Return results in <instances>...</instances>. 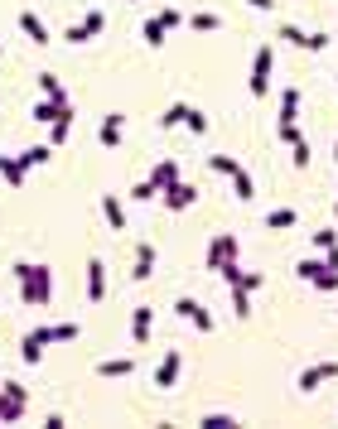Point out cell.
I'll return each mask as SVG.
<instances>
[{"label": "cell", "mask_w": 338, "mask_h": 429, "mask_svg": "<svg viewBox=\"0 0 338 429\" xmlns=\"http://www.w3.org/2000/svg\"><path fill=\"white\" fill-rule=\"evenodd\" d=\"M15 275H20V299H25V309H44V304L54 299V270H49V266L20 261Z\"/></svg>", "instance_id": "1"}, {"label": "cell", "mask_w": 338, "mask_h": 429, "mask_svg": "<svg viewBox=\"0 0 338 429\" xmlns=\"http://www.w3.org/2000/svg\"><path fill=\"white\" fill-rule=\"evenodd\" d=\"M271 68H276V54H271V44H261L256 58H252V97L256 102L271 92Z\"/></svg>", "instance_id": "2"}, {"label": "cell", "mask_w": 338, "mask_h": 429, "mask_svg": "<svg viewBox=\"0 0 338 429\" xmlns=\"http://www.w3.org/2000/svg\"><path fill=\"white\" fill-rule=\"evenodd\" d=\"M160 203H165L169 213H184V208H194V203H198V184H184V179H174V184L160 193Z\"/></svg>", "instance_id": "3"}, {"label": "cell", "mask_w": 338, "mask_h": 429, "mask_svg": "<svg viewBox=\"0 0 338 429\" xmlns=\"http://www.w3.org/2000/svg\"><path fill=\"white\" fill-rule=\"evenodd\" d=\"M49 343H54V328H29L25 338H20V357H25L29 367H39V357H44Z\"/></svg>", "instance_id": "4"}, {"label": "cell", "mask_w": 338, "mask_h": 429, "mask_svg": "<svg viewBox=\"0 0 338 429\" xmlns=\"http://www.w3.org/2000/svg\"><path fill=\"white\" fill-rule=\"evenodd\" d=\"M174 314H179V319H189L198 328V333H213V314H208V309H203V304H198L194 295H184L179 299V304H174Z\"/></svg>", "instance_id": "5"}, {"label": "cell", "mask_w": 338, "mask_h": 429, "mask_svg": "<svg viewBox=\"0 0 338 429\" xmlns=\"http://www.w3.org/2000/svg\"><path fill=\"white\" fill-rule=\"evenodd\" d=\"M227 261H237V237H232V232H218L213 246H208V270H223Z\"/></svg>", "instance_id": "6"}, {"label": "cell", "mask_w": 338, "mask_h": 429, "mask_svg": "<svg viewBox=\"0 0 338 429\" xmlns=\"http://www.w3.org/2000/svg\"><path fill=\"white\" fill-rule=\"evenodd\" d=\"M179 372H184V357H179V352H165V357H160V367H155V391L179 386Z\"/></svg>", "instance_id": "7"}, {"label": "cell", "mask_w": 338, "mask_h": 429, "mask_svg": "<svg viewBox=\"0 0 338 429\" xmlns=\"http://www.w3.org/2000/svg\"><path fill=\"white\" fill-rule=\"evenodd\" d=\"M338 376V362H319V367H305V372L295 376V386L310 396V391H319V381H334Z\"/></svg>", "instance_id": "8"}, {"label": "cell", "mask_w": 338, "mask_h": 429, "mask_svg": "<svg viewBox=\"0 0 338 429\" xmlns=\"http://www.w3.org/2000/svg\"><path fill=\"white\" fill-rule=\"evenodd\" d=\"M87 299H92V304L107 299V261H97V256L87 261Z\"/></svg>", "instance_id": "9"}, {"label": "cell", "mask_w": 338, "mask_h": 429, "mask_svg": "<svg viewBox=\"0 0 338 429\" xmlns=\"http://www.w3.org/2000/svg\"><path fill=\"white\" fill-rule=\"evenodd\" d=\"M150 328H155V309L141 304V309L131 314V338H136V348H150Z\"/></svg>", "instance_id": "10"}, {"label": "cell", "mask_w": 338, "mask_h": 429, "mask_svg": "<svg viewBox=\"0 0 338 429\" xmlns=\"http://www.w3.org/2000/svg\"><path fill=\"white\" fill-rule=\"evenodd\" d=\"M300 102H305V92H300V87H285V92H281V111H276V121H281V126H295V121H300Z\"/></svg>", "instance_id": "11"}, {"label": "cell", "mask_w": 338, "mask_h": 429, "mask_svg": "<svg viewBox=\"0 0 338 429\" xmlns=\"http://www.w3.org/2000/svg\"><path fill=\"white\" fill-rule=\"evenodd\" d=\"M121 135H126V116H121V111L102 116V131H97V140H102L107 150H116V145H121Z\"/></svg>", "instance_id": "12"}, {"label": "cell", "mask_w": 338, "mask_h": 429, "mask_svg": "<svg viewBox=\"0 0 338 429\" xmlns=\"http://www.w3.org/2000/svg\"><path fill=\"white\" fill-rule=\"evenodd\" d=\"M20 29H25V34L34 39V44H39V49H44V44H54V34H49V25H44V20H39L34 10H25V15H20Z\"/></svg>", "instance_id": "13"}, {"label": "cell", "mask_w": 338, "mask_h": 429, "mask_svg": "<svg viewBox=\"0 0 338 429\" xmlns=\"http://www.w3.org/2000/svg\"><path fill=\"white\" fill-rule=\"evenodd\" d=\"M73 121H78V116H73V107H63L58 111V121H49V145H63V140H68V135H73Z\"/></svg>", "instance_id": "14"}, {"label": "cell", "mask_w": 338, "mask_h": 429, "mask_svg": "<svg viewBox=\"0 0 338 429\" xmlns=\"http://www.w3.org/2000/svg\"><path fill=\"white\" fill-rule=\"evenodd\" d=\"M102 217H107V227H112V232H126V208H121V198H116V193H102Z\"/></svg>", "instance_id": "15"}, {"label": "cell", "mask_w": 338, "mask_h": 429, "mask_svg": "<svg viewBox=\"0 0 338 429\" xmlns=\"http://www.w3.org/2000/svg\"><path fill=\"white\" fill-rule=\"evenodd\" d=\"M150 275H155V246L141 242L136 246V270H131V280H150Z\"/></svg>", "instance_id": "16"}, {"label": "cell", "mask_w": 338, "mask_h": 429, "mask_svg": "<svg viewBox=\"0 0 338 429\" xmlns=\"http://www.w3.org/2000/svg\"><path fill=\"white\" fill-rule=\"evenodd\" d=\"M131 372H136V362H131V357H107V362H97V376H107V381L131 376Z\"/></svg>", "instance_id": "17"}, {"label": "cell", "mask_w": 338, "mask_h": 429, "mask_svg": "<svg viewBox=\"0 0 338 429\" xmlns=\"http://www.w3.org/2000/svg\"><path fill=\"white\" fill-rule=\"evenodd\" d=\"M15 160L25 164V169H39V164H49V160H54V145H29V150H20Z\"/></svg>", "instance_id": "18"}, {"label": "cell", "mask_w": 338, "mask_h": 429, "mask_svg": "<svg viewBox=\"0 0 338 429\" xmlns=\"http://www.w3.org/2000/svg\"><path fill=\"white\" fill-rule=\"evenodd\" d=\"M174 179H179V164H174V160H160V164H155V174H150V184L160 188V193H165Z\"/></svg>", "instance_id": "19"}, {"label": "cell", "mask_w": 338, "mask_h": 429, "mask_svg": "<svg viewBox=\"0 0 338 429\" xmlns=\"http://www.w3.org/2000/svg\"><path fill=\"white\" fill-rule=\"evenodd\" d=\"M295 222H300L295 208H276V213H266V227H271V232H290Z\"/></svg>", "instance_id": "20"}, {"label": "cell", "mask_w": 338, "mask_h": 429, "mask_svg": "<svg viewBox=\"0 0 338 429\" xmlns=\"http://www.w3.org/2000/svg\"><path fill=\"white\" fill-rule=\"evenodd\" d=\"M39 92H44L49 102H68V92H63V82H58V73H39Z\"/></svg>", "instance_id": "21"}, {"label": "cell", "mask_w": 338, "mask_h": 429, "mask_svg": "<svg viewBox=\"0 0 338 429\" xmlns=\"http://www.w3.org/2000/svg\"><path fill=\"white\" fill-rule=\"evenodd\" d=\"M68 107V102H49V97H44V102H34V111H29V121H44V126H49V121H58V111Z\"/></svg>", "instance_id": "22"}, {"label": "cell", "mask_w": 338, "mask_h": 429, "mask_svg": "<svg viewBox=\"0 0 338 429\" xmlns=\"http://www.w3.org/2000/svg\"><path fill=\"white\" fill-rule=\"evenodd\" d=\"M189 25H194L198 34H218V29H223V20H218L213 10H198V15H189Z\"/></svg>", "instance_id": "23"}, {"label": "cell", "mask_w": 338, "mask_h": 429, "mask_svg": "<svg viewBox=\"0 0 338 429\" xmlns=\"http://www.w3.org/2000/svg\"><path fill=\"white\" fill-rule=\"evenodd\" d=\"M232 314H237V319H252V290L232 285Z\"/></svg>", "instance_id": "24"}, {"label": "cell", "mask_w": 338, "mask_h": 429, "mask_svg": "<svg viewBox=\"0 0 338 429\" xmlns=\"http://www.w3.org/2000/svg\"><path fill=\"white\" fill-rule=\"evenodd\" d=\"M20 415H25V401H10V396L0 391V425H15Z\"/></svg>", "instance_id": "25"}, {"label": "cell", "mask_w": 338, "mask_h": 429, "mask_svg": "<svg viewBox=\"0 0 338 429\" xmlns=\"http://www.w3.org/2000/svg\"><path fill=\"white\" fill-rule=\"evenodd\" d=\"M0 174H5V184H10V188H20V184H25V179H29V169H25V164H20V160H15V155L5 160V169H0Z\"/></svg>", "instance_id": "26"}, {"label": "cell", "mask_w": 338, "mask_h": 429, "mask_svg": "<svg viewBox=\"0 0 338 429\" xmlns=\"http://www.w3.org/2000/svg\"><path fill=\"white\" fill-rule=\"evenodd\" d=\"M232 188H237V198H242V203H252V198H256V184H252V174H247V169H237V174H232Z\"/></svg>", "instance_id": "27"}, {"label": "cell", "mask_w": 338, "mask_h": 429, "mask_svg": "<svg viewBox=\"0 0 338 429\" xmlns=\"http://www.w3.org/2000/svg\"><path fill=\"white\" fill-rule=\"evenodd\" d=\"M141 39H145V44H150V49H160V44H165V39H169V29L160 25V20H145V29H141Z\"/></svg>", "instance_id": "28"}, {"label": "cell", "mask_w": 338, "mask_h": 429, "mask_svg": "<svg viewBox=\"0 0 338 429\" xmlns=\"http://www.w3.org/2000/svg\"><path fill=\"white\" fill-rule=\"evenodd\" d=\"M310 285H314V290H338V270L334 266H319L310 275Z\"/></svg>", "instance_id": "29"}, {"label": "cell", "mask_w": 338, "mask_h": 429, "mask_svg": "<svg viewBox=\"0 0 338 429\" xmlns=\"http://www.w3.org/2000/svg\"><path fill=\"white\" fill-rule=\"evenodd\" d=\"M184 116H189V102H174V107L160 116V126H165V131H174V126H184Z\"/></svg>", "instance_id": "30"}, {"label": "cell", "mask_w": 338, "mask_h": 429, "mask_svg": "<svg viewBox=\"0 0 338 429\" xmlns=\"http://www.w3.org/2000/svg\"><path fill=\"white\" fill-rule=\"evenodd\" d=\"M78 338H83L78 323H58V328H54V343H78Z\"/></svg>", "instance_id": "31"}, {"label": "cell", "mask_w": 338, "mask_h": 429, "mask_svg": "<svg viewBox=\"0 0 338 429\" xmlns=\"http://www.w3.org/2000/svg\"><path fill=\"white\" fill-rule=\"evenodd\" d=\"M290 150H295V155H290V164H295V169H310V140H295Z\"/></svg>", "instance_id": "32"}, {"label": "cell", "mask_w": 338, "mask_h": 429, "mask_svg": "<svg viewBox=\"0 0 338 429\" xmlns=\"http://www.w3.org/2000/svg\"><path fill=\"white\" fill-rule=\"evenodd\" d=\"M83 25H87V34L97 39V34L107 29V15H102V10H87V15H83Z\"/></svg>", "instance_id": "33"}, {"label": "cell", "mask_w": 338, "mask_h": 429, "mask_svg": "<svg viewBox=\"0 0 338 429\" xmlns=\"http://www.w3.org/2000/svg\"><path fill=\"white\" fill-rule=\"evenodd\" d=\"M131 198H136V203H155V198H160V188L145 179V184H136V188H131Z\"/></svg>", "instance_id": "34"}, {"label": "cell", "mask_w": 338, "mask_h": 429, "mask_svg": "<svg viewBox=\"0 0 338 429\" xmlns=\"http://www.w3.org/2000/svg\"><path fill=\"white\" fill-rule=\"evenodd\" d=\"M218 275H223V285H227V290H232V285H242V275H247V270L237 266V261H227V266L218 270Z\"/></svg>", "instance_id": "35"}, {"label": "cell", "mask_w": 338, "mask_h": 429, "mask_svg": "<svg viewBox=\"0 0 338 429\" xmlns=\"http://www.w3.org/2000/svg\"><path fill=\"white\" fill-rule=\"evenodd\" d=\"M208 164H213V174H237V169H242V164L232 160V155H213Z\"/></svg>", "instance_id": "36"}, {"label": "cell", "mask_w": 338, "mask_h": 429, "mask_svg": "<svg viewBox=\"0 0 338 429\" xmlns=\"http://www.w3.org/2000/svg\"><path fill=\"white\" fill-rule=\"evenodd\" d=\"M232 425H237L232 415H203V420H198V429H232Z\"/></svg>", "instance_id": "37"}, {"label": "cell", "mask_w": 338, "mask_h": 429, "mask_svg": "<svg viewBox=\"0 0 338 429\" xmlns=\"http://www.w3.org/2000/svg\"><path fill=\"white\" fill-rule=\"evenodd\" d=\"M281 39H290L295 49H305V44H310V34H305V29H295V25H281Z\"/></svg>", "instance_id": "38"}, {"label": "cell", "mask_w": 338, "mask_h": 429, "mask_svg": "<svg viewBox=\"0 0 338 429\" xmlns=\"http://www.w3.org/2000/svg\"><path fill=\"white\" fill-rule=\"evenodd\" d=\"M63 39L78 49V44H87V39H92V34H87V25H68V29H63Z\"/></svg>", "instance_id": "39"}, {"label": "cell", "mask_w": 338, "mask_h": 429, "mask_svg": "<svg viewBox=\"0 0 338 429\" xmlns=\"http://www.w3.org/2000/svg\"><path fill=\"white\" fill-rule=\"evenodd\" d=\"M184 126H189V131H194V135H203V131H208V116H203V111H194V107H189V116H184Z\"/></svg>", "instance_id": "40"}, {"label": "cell", "mask_w": 338, "mask_h": 429, "mask_svg": "<svg viewBox=\"0 0 338 429\" xmlns=\"http://www.w3.org/2000/svg\"><path fill=\"white\" fill-rule=\"evenodd\" d=\"M0 391H5V396H10V401H29L25 381H0Z\"/></svg>", "instance_id": "41"}, {"label": "cell", "mask_w": 338, "mask_h": 429, "mask_svg": "<svg viewBox=\"0 0 338 429\" xmlns=\"http://www.w3.org/2000/svg\"><path fill=\"white\" fill-rule=\"evenodd\" d=\"M155 20H160V25H165V29H179V25H184V15H179V10H160Z\"/></svg>", "instance_id": "42"}, {"label": "cell", "mask_w": 338, "mask_h": 429, "mask_svg": "<svg viewBox=\"0 0 338 429\" xmlns=\"http://www.w3.org/2000/svg\"><path fill=\"white\" fill-rule=\"evenodd\" d=\"M338 237H334V227H324V232H314V246H319V251H329V246H334Z\"/></svg>", "instance_id": "43"}, {"label": "cell", "mask_w": 338, "mask_h": 429, "mask_svg": "<svg viewBox=\"0 0 338 429\" xmlns=\"http://www.w3.org/2000/svg\"><path fill=\"white\" fill-rule=\"evenodd\" d=\"M261 285H266V275H256V270H247V275H242V290H252V295H256Z\"/></svg>", "instance_id": "44"}, {"label": "cell", "mask_w": 338, "mask_h": 429, "mask_svg": "<svg viewBox=\"0 0 338 429\" xmlns=\"http://www.w3.org/2000/svg\"><path fill=\"white\" fill-rule=\"evenodd\" d=\"M281 140H285V145H295V140H305V131H300V121H295V126H281Z\"/></svg>", "instance_id": "45"}, {"label": "cell", "mask_w": 338, "mask_h": 429, "mask_svg": "<svg viewBox=\"0 0 338 429\" xmlns=\"http://www.w3.org/2000/svg\"><path fill=\"white\" fill-rule=\"evenodd\" d=\"M305 49H310V54H324V49H329V34H310V44H305Z\"/></svg>", "instance_id": "46"}, {"label": "cell", "mask_w": 338, "mask_h": 429, "mask_svg": "<svg viewBox=\"0 0 338 429\" xmlns=\"http://www.w3.org/2000/svg\"><path fill=\"white\" fill-rule=\"evenodd\" d=\"M324 266H334V270H338V242L329 246V251H324Z\"/></svg>", "instance_id": "47"}, {"label": "cell", "mask_w": 338, "mask_h": 429, "mask_svg": "<svg viewBox=\"0 0 338 429\" xmlns=\"http://www.w3.org/2000/svg\"><path fill=\"white\" fill-rule=\"evenodd\" d=\"M247 5H252V10H271L276 0H247Z\"/></svg>", "instance_id": "48"}, {"label": "cell", "mask_w": 338, "mask_h": 429, "mask_svg": "<svg viewBox=\"0 0 338 429\" xmlns=\"http://www.w3.org/2000/svg\"><path fill=\"white\" fill-rule=\"evenodd\" d=\"M5 160H10V155H0V169H5Z\"/></svg>", "instance_id": "49"}, {"label": "cell", "mask_w": 338, "mask_h": 429, "mask_svg": "<svg viewBox=\"0 0 338 429\" xmlns=\"http://www.w3.org/2000/svg\"><path fill=\"white\" fill-rule=\"evenodd\" d=\"M334 160H338V145H334Z\"/></svg>", "instance_id": "50"}, {"label": "cell", "mask_w": 338, "mask_h": 429, "mask_svg": "<svg viewBox=\"0 0 338 429\" xmlns=\"http://www.w3.org/2000/svg\"><path fill=\"white\" fill-rule=\"evenodd\" d=\"M334 213H338V203H334Z\"/></svg>", "instance_id": "51"}, {"label": "cell", "mask_w": 338, "mask_h": 429, "mask_svg": "<svg viewBox=\"0 0 338 429\" xmlns=\"http://www.w3.org/2000/svg\"><path fill=\"white\" fill-rule=\"evenodd\" d=\"M0 54H5V49H0Z\"/></svg>", "instance_id": "52"}]
</instances>
